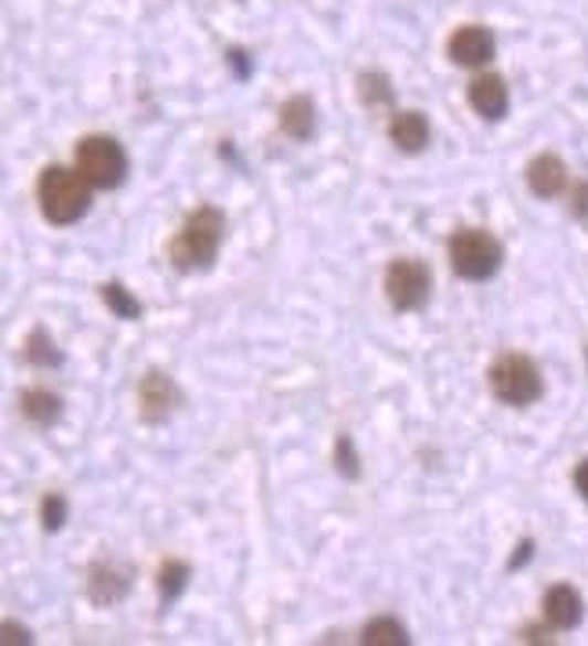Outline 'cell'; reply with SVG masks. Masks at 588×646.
<instances>
[{"mask_svg":"<svg viewBox=\"0 0 588 646\" xmlns=\"http://www.w3.org/2000/svg\"><path fill=\"white\" fill-rule=\"evenodd\" d=\"M225 233V219L219 208H200L186 219V225L178 230V236L171 240V265L178 273H197L208 269L219 255Z\"/></svg>","mask_w":588,"mask_h":646,"instance_id":"1","label":"cell"},{"mask_svg":"<svg viewBox=\"0 0 588 646\" xmlns=\"http://www.w3.org/2000/svg\"><path fill=\"white\" fill-rule=\"evenodd\" d=\"M36 200H41V211L48 222L70 225L76 219H84L87 208H92V186H87L81 171L51 163V168L41 171V179H36Z\"/></svg>","mask_w":588,"mask_h":646,"instance_id":"2","label":"cell"},{"mask_svg":"<svg viewBox=\"0 0 588 646\" xmlns=\"http://www.w3.org/2000/svg\"><path fill=\"white\" fill-rule=\"evenodd\" d=\"M76 171L84 174L92 189H117L127 179V157L117 138L87 135L76 146Z\"/></svg>","mask_w":588,"mask_h":646,"instance_id":"3","label":"cell"},{"mask_svg":"<svg viewBox=\"0 0 588 646\" xmlns=\"http://www.w3.org/2000/svg\"><path fill=\"white\" fill-rule=\"evenodd\" d=\"M447 255H451V269L458 276H465V280H491V276L502 269V258L505 251L502 244L483 233V230H462L451 236V244H447Z\"/></svg>","mask_w":588,"mask_h":646,"instance_id":"4","label":"cell"},{"mask_svg":"<svg viewBox=\"0 0 588 646\" xmlns=\"http://www.w3.org/2000/svg\"><path fill=\"white\" fill-rule=\"evenodd\" d=\"M491 389L508 407H527V403L542 396V374L534 360L519 357V352H505L491 367Z\"/></svg>","mask_w":588,"mask_h":646,"instance_id":"5","label":"cell"},{"mask_svg":"<svg viewBox=\"0 0 588 646\" xmlns=\"http://www.w3.org/2000/svg\"><path fill=\"white\" fill-rule=\"evenodd\" d=\"M429 269L414 258H396L386 269V298L396 313H414L429 301Z\"/></svg>","mask_w":588,"mask_h":646,"instance_id":"6","label":"cell"},{"mask_svg":"<svg viewBox=\"0 0 588 646\" xmlns=\"http://www.w3.org/2000/svg\"><path fill=\"white\" fill-rule=\"evenodd\" d=\"M447 52H451V59L458 62V66L476 70V66H483V62L494 59V36L483 27H462L451 36Z\"/></svg>","mask_w":588,"mask_h":646,"instance_id":"7","label":"cell"},{"mask_svg":"<svg viewBox=\"0 0 588 646\" xmlns=\"http://www.w3.org/2000/svg\"><path fill=\"white\" fill-rule=\"evenodd\" d=\"M527 186L534 197L542 200H553L567 189V163L553 157V153H542L527 163Z\"/></svg>","mask_w":588,"mask_h":646,"instance_id":"8","label":"cell"},{"mask_svg":"<svg viewBox=\"0 0 588 646\" xmlns=\"http://www.w3.org/2000/svg\"><path fill=\"white\" fill-rule=\"evenodd\" d=\"M469 103L480 117L502 120L508 109V84L502 77H494V73H483V77L469 84Z\"/></svg>","mask_w":588,"mask_h":646,"instance_id":"9","label":"cell"},{"mask_svg":"<svg viewBox=\"0 0 588 646\" xmlns=\"http://www.w3.org/2000/svg\"><path fill=\"white\" fill-rule=\"evenodd\" d=\"M138 400H143V414L146 422H164V417L171 414V407L178 403V389L168 374L160 371H149L143 389H138Z\"/></svg>","mask_w":588,"mask_h":646,"instance_id":"10","label":"cell"},{"mask_svg":"<svg viewBox=\"0 0 588 646\" xmlns=\"http://www.w3.org/2000/svg\"><path fill=\"white\" fill-rule=\"evenodd\" d=\"M585 614V606H581V595L578 589H570V585H553L545 592V617H548V625H556V628H574L581 621Z\"/></svg>","mask_w":588,"mask_h":646,"instance_id":"11","label":"cell"},{"mask_svg":"<svg viewBox=\"0 0 588 646\" xmlns=\"http://www.w3.org/2000/svg\"><path fill=\"white\" fill-rule=\"evenodd\" d=\"M127 589H132V578H127V570L113 566V563H98L92 566V585H87V592H92V600L98 606H113L120 603Z\"/></svg>","mask_w":588,"mask_h":646,"instance_id":"12","label":"cell"},{"mask_svg":"<svg viewBox=\"0 0 588 646\" xmlns=\"http://www.w3.org/2000/svg\"><path fill=\"white\" fill-rule=\"evenodd\" d=\"M389 138L396 142V149H403V153H421V149L429 146V124L414 109L396 113L389 120Z\"/></svg>","mask_w":588,"mask_h":646,"instance_id":"13","label":"cell"},{"mask_svg":"<svg viewBox=\"0 0 588 646\" xmlns=\"http://www.w3.org/2000/svg\"><path fill=\"white\" fill-rule=\"evenodd\" d=\"M22 414L30 417L33 425H55L62 417V396H55V392H48V389H25Z\"/></svg>","mask_w":588,"mask_h":646,"instance_id":"14","label":"cell"},{"mask_svg":"<svg viewBox=\"0 0 588 646\" xmlns=\"http://www.w3.org/2000/svg\"><path fill=\"white\" fill-rule=\"evenodd\" d=\"M280 128H284L291 138H309L313 135V98L305 95H294L287 98L284 106H280Z\"/></svg>","mask_w":588,"mask_h":646,"instance_id":"15","label":"cell"},{"mask_svg":"<svg viewBox=\"0 0 588 646\" xmlns=\"http://www.w3.org/2000/svg\"><path fill=\"white\" fill-rule=\"evenodd\" d=\"M102 301L113 309V316H120V320H138L143 316V306H138V298L135 295H127V287L124 284H102Z\"/></svg>","mask_w":588,"mask_h":646,"instance_id":"16","label":"cell"},{"mask_svg":"<svg viewBox=\"0 0 588 646\" xmlns=\"http://www.w3.org/2000/svg\"><path fill=\"white\" fill-rule=\"evenodd\" d=\"M364 643L367 646H403L407 643V632H403L400 621L378 617V621H370V625L364 628Z\"/></svg>","mask_w":588,"mask_h":646,"instance_id":"17","label":"cell"},{"mask_svg":"<svg viewBox=\"0 0 588 646\" xmlns=\"http://www.w3.org/2000/svg\"><path fill=\"white\" fill-rule=\"evenodd\" d=\"M25 360L30 363H36V367H59L62 363V352L55 349V341H51V335L48 331H36L25 338Z\"/></svg>","mask_w":588,"mask_h":646,"instance_id":"18","label":"cell"},{"mask_svg":"<svg viewBox=\"0 0 588 646\" xmlns=\"http://www.w3.org/2000/svg\"><path fill=\"white\" fill-rule=\"evenodd\" d=\"M189 585V566L186 563H164L160 570V595H164V603H175L178 595L186 592Z\"/></svg>","mask_w":588,"mask_h":646,"instance_id":"19","label":"cell"},{"mask_svg":"<svg viewBox=\"0 0 588 646\" xmlns=\"http://www.w3.org/2000/svg\"><path fill=\"white\" fill-rule=\"evenodd\" d=\"M66 512H70L66 498H62V494H48V498L41 501V527L55 534V530L66 527Z\"/></svg>","mask_w":588,"mask_h":646,"instance_id":"20","label":"cell"},{"mask_svg":"<svg viewBox=\"0 0 588 646\" xmlns=\"http://www.w3.org/2000/svg\"><path fill=\"white\" fill-rule=\"evenodd\" d=\"M360 98L367 106H375V103H389V84L381 73H364L360 77Z\"/></svg>","mask_w":588,"mask_h":646,"instance_id":"21","label":"cell"},{"mask_svg":"<svg viewBox=\"0 0 588 646\" xmlns=\"http://www.w3.org/2000/svg\"><path fill=\"white\" fill-rule=\"evenodd\" d=\"M335 458H338V468L345 476H360V465H356V454H353V443L349 436H342L338 440V451H335Z\"/></svg>","mask_w":588,"mask_h":646,"instance_id":"22","label":"cell"},{"mask_svg":"<svg viewBox=\"0 0 588 646\" xmlns=\"http://www.w3.org/2000/svg\"><path fill=\"white\" fill-rule=\"evenodd\" d=\"M570 211L578 214L581 222H588V182H578L570 189Z\"/></svg>","mask_w":588,"mask_h":646,"instance_id":"23","label":"cell"},{"mask_svg":"<svg viewBox=\"0 0 588 646\" xmlns=\"http://www.w3.org/2000/svg\"><path fill=\"white\" fill-rule=\"evenodd\" d=\"M574 484H578L581 498L588 501V462H581V465H578V473H574Z\"/></svg>","mask_w":588,"mask_h":646,"instance_id":"24","label":"cell"}]
</instances>
